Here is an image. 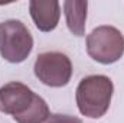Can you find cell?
I'll list each match as a JSON object with an SVG mask.
<instances>
[{"mask_svg":"<svg viewBox=\"0 0 124 123\" xmlns=\"http://www.w3.org/2000/svg\"><path fill=\"white\" fill-rule=\"evenodd\" d=\"M33 49V38L29 29L16 19L0 23V55L12 64L23 62Z\"/></svg>","mask_w":124,"mask_h":123,"instance_id":"cell-2","label":"cell"},{"mask_svg":"<svg viewBox=\"0 0 124 123\" xmlns=\"http://www.w3.org/2000/svg\"><path fill=\"white\" fill-rule=\"evenodd\" d=\"M48 123H82L81 119L75 117V116H69V114H51L49 119H48Z\"/></svg>","mask_w":124,"mask_h":123,"instance_id":"cell-8","label":"cell"},{"mask_svg":"<svg viewBox=\"0 0 124 123\" xmlns=\"http://www.w3.org/2000/svg\"><path fill=\"white\" fill-rule=\"evenodd\" d=\"M87 52L102 65L114 64L124 55V35L114 26H98L87 36Z\"/></svg>","mask_w":124,"mask_h":123,"instance_id":"cell-3","label":"cell"},{"mask_svg":"<svg viewBox=\"0 0 124 123\" xmlns=\"http://www.w3.org/2000/svg\"><path fill=\"white\" fill-rule=\"evenodd\" d=\"M32 20L40 32H52L59 23L61 4L56 0H32L29 3Z\"/></svg>","mask_w":124,"mask_h":123,"instance_id":"cell-6","label":"cell"},{"mask_svg":"<svg viewBox=\"0 0 124 123\" xmlns=\"http://www.w3.org/2000/svg\"><path fill=\"white\" fill-rule=\"evenodd\" d=\"M33 71L40 83L48 87L59 88L66 86L72 77V62L63 52L48 51L38 55Z\"/></svg>","mask_w":124,"mask_h":123,"instance_id":"cell-4","label":"cell"},{"mask_svg":"<svg viewBox=\"0 0 124 123\" xmlns=\"http://www.w3.org/2000/svg\"><path fill=\"white\" fill-rule=\"evenodd\" d=\"M38 94L19 81H10L0 87V112L20 119L33 104Z\"/></svg>","mask_w":124,"mask_h":123,"instance_id":"cell-5","label":"cell"},{"mask_svg":"<svg viewBox=\"0 0 124 123\" xmlns=\"http://www.w3.org/2000/svg\"><path fill=\"white\" fill-rule=\"evenodd\" d=\"M88 1L81 0H66L63 1V13L66 19L68 29L75 36H84L87 22Z\"/></svg>","mask_w":124,"mask_h":123,"instance_id":"cell-7","label":"cell"},{"mask_svg":"<svg viewBox=\"0 0 124 123\" xmlns=\"http://www.w3.org/2000/svg\"><path fill=\"white\" fill-rule=\"evenodd\" d=\"M114 84L107 75L95 74L84 77L75 91L78 110L82 116L90 119L102 117L111 104Z\"/></svg>","mask_w":124,"mask_h":123,"instance_id":"cell-1","label":"cell"}]
</instances>
